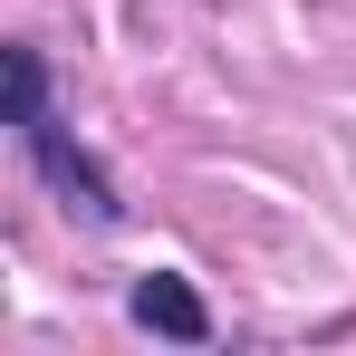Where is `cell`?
Segmentation results:
<instances>
[{
  "mask_svg": "<svg viewBox=\"0 0 356 356\" xmlns=\"http://www.w3.org/2000/svg\"><path fill=\"white\" fill-rule=\"evenodd\" d=\"M10 116H19V145L49 164V183H58L67 202H87V222H116V193H106V174H97V164L58 135L49 97H39V58H29V49H10Z\"/></svg>",
  "mask_w": 356,
  "mask_h": 356,
  "instance_id": "6da1fadb",
  "label": "cell"
},
{
  "mask_svg": "<svg viewBox=\"0 0 356 356\" xmlns=\"http://www.w3.org/2000/svg\"><path fill=\"white\" fill-rule=\"evenodd\" d=\"M135 327H154V337H183V347H202V337H212V308L183 289V280H145V289H135Z\"/></svg>",
  "mask_w": 356,
  "mask_h": 356,
  "instance_id": "7a4b0ae2",
  "label": "cell"
}]
</instances>
